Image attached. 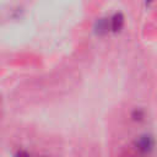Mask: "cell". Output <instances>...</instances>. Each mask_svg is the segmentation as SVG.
I'll return each instance as SVG.
<instances>
[{
    "label": "cell",
    "mask_w": 157,
    "mask_h": 157,
    "mask_svg": "<svg viewBox=\"0 0 157 157\" xmlns=\"http://www.w3.org/2000/svg\"><path fill=\"white\" fill-rule=\"evenodd\" d=\"M153 137L151 135H141L137 140H136V146L139 150L144 151V152H148L152 150L153 147Z\"/></svg>",
    "instance_id": "1"
},
{
    "label": "cell",
    "mask_w": 157,
    "mask_h": 157,
    "mask_svg": "<svg viewBox=\"0 0 157 157\" xmlns=\"http://www.w3.org/2000/svg\"><path fill=\"white\" fill-rule=\"evenodd\" d=\"M124 26V16L123 13H115L110 20V28L113 32H119Z\"/></svg>",
    "instance_id": "2"
},
{
    "label": "cell",
    "mask_w": 157,
    "mask_h": 157,
    "mask_svg": "<svg viewBox=\"0 0 157 157\" xmlns=\"http://www.w3.org/2000/svg\"><path fill=\"white\" fill-rule=\"evenodd\" d=\"M96 32L98 34H105L108 32V22L104 18L98 20V22L96 23Z\"/></svg>",
    "instance_id": "3"
}]
</instances>
